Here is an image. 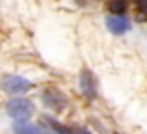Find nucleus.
<instances>
[{
    "label": "nucleus",
    "instance_id": "0eeeda50",
    "mask_svg": "<svg viewBox=\"0 0 147 134\" xmlns=\"http://www.w3.org/2000/svg\"><path fill=\"white\" fill-rule=\"evenodd\" d=\"M125 4H121V2H114V4H110L108 6V9H110V15H123V11H125Z\"/></svg>",
    "mask_w": 147,
    "mask_h": 134
},
{
    "label": "nucleus",
    "instance_id": "6e6552de",
    "mask_svg": "<svg viewBox=\"0 0 147 134\" xmlns=\"http://www.w3.org/2000/svg\"><path fill=\"white\" fill-rule=\"evenodd\" d=\"M76 134H91L90 131H80V132H76Z\"/></svg>",
    "mask_w": 147,
    "mask_h": 134
},
{
    "label": "nucleus",
    "instance_id": "7ed1b4c3",
    "mask_svg": "<svg viewBox=\"0 0 147 134\" xmlns=\"http://www.w3.org/2000/svg\"><path fill=\"white\" fill-rule=\"evenodd\" d=\"M41 99H43L47 108L56 110V112H61V110L67 106V97H65L60 90H56V88H47V90L41 93Z\"/></svg>",
    "mask_w": 147,
    "mask_h": 134
},
{
    "label": "nucleus",
    "instance_id": "39448f33",
    "mask_svg": "<svg viewBox=\"0 0 147 134\" xmlns=\"http://www.w3.org/2000/svg\"><path fill=\"white\" fill-rule=\"evenodd\" d=\"M80 91L86 99H95L97 97V84H95V78H93V73L88 71V69H82L80 73Z\"/></svg>",
    "mask_w": 147,
    "mask_h": 134
},
{
    "label": "nucleus",
    "instance_id": "20e7f679",
    "mask_svg": "<svg viewBox=\"0 0 147 134\" xmlns=\"http://www.w3.org/2000/svg\"><path fill=\"white\" fill-rule=\"evenodd\" d=\"M104 22H106V28L110 30V34H114V36L127 34L130 30V26H132L125 15H106Z\"/></svg>",
    "mask_w": 147,
    "mask_h": 134
},
{
    "label": "nucleus",
    "instance_id": "423d86ee",
    "mask_svg": "<svg viewBox=\"0 0 147 134\" xmlns=\"http://www.w3.org/2000/svg\"><path fill=\"white\" fill-rule=\"evenodd\" d=\"M13 132L15 134H43V131H41L37 125L30 123V121H15Z\"/></svg>",
    "mask_w": 147,
    "mask_h": 134
},
{
    "label": "nucleus",
    "instance_id": "f257e3e1",
    "mask_svg": "<svg viewBox=\"0 0 147 134\" xmlns=\"http://www.w3.org/2000/svg\"><path fill=\"white\" fill-rule=\"evenodd\" d=\"M34 102L28 101L24 97H13L11 101H7L6 112L9 117H13L15 121H28L34 116Z\"/></svg>",
    "mask_w": 147,
    "mask_h": 134
},
{
    "label": "nucleus",
    "instance_id": "f03ea898",
    "mask_svg": "<svg viewBox=\"0 0 147 134\" xmlns=\"http://www.w3.org/2000/svg\"><path fill=\"white\" fill-rule=\"evenodd\" d=\"M0 86H2V91H6L7 95H13V97H19V95L32 90V82L28 78H24V76H19V75L4 76Z\"/></svg>",
    "mask_w": 147,
    "mask_h": 134
}]
</instances>
